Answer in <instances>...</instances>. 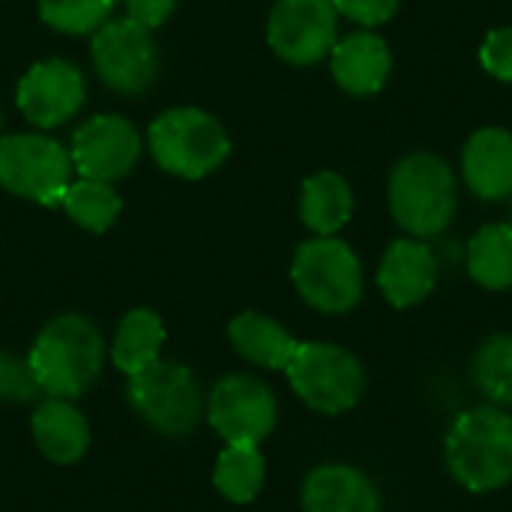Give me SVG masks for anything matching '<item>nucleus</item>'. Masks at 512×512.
Wrapping results in <instances>:
<instances>
[{"mask_svg": "<svg viewBox=\"0 0 512 512\" xmlns=\"http://www.w3.org/2000/svg\"><path fill=\"white\" fill-rule=\"evenodd\" d=\"M105 339L84 315H57L33 339L27 363L36 375L42 396L75 402L84 396L105 363Z\"/></svg>", "mask_w": 512, "mask_h": 512, "instance_id": "f257e3e1", "label": "nucleus"}, {"mask_svg": "<svg viewBox=\"0 0 512 512\" xmlns=\"http://www.w3.org/2000/svg\"><path fill=\"white\" fill-rule=\"evenodd\" d=\"M447 468L468 492H498L512 480V420L495 405L456 417L444 441Z\"/></svg>", "mask_w": 512, "mask_h": 512, "instance_id": "f03ea898", "label": "nucleus"}, {"mask_svg": "<svg viewBox=\"0 0 512 512\" xmlns=\"http://www.w3.org/2000/svg\"><path fill=\"white\" fill-rule=\"evenodd\" d=\"M390 213L411 237H438L456 216L459 183L453 168L435 153H411L390 171Z\"/></svg>", "mask_w": 512, "mask_h": 512, "instance_id": "7ed1b4c3", "label": "nucleus"}, {"mask_svg": "<svg viewBox=\"0 0 512 512\" xmlns=\"http://www.w3.org/2000/svg\"><path fill=\"white\" fill-rule=\"evenodd\" d=\"M147 150L165 174L201 180L225 165L231 156V138L210 111L177 105L150 123Z\"/></svg>", "mask_w": 512, "mask_h": 512, "instance_id": "20e7f679", "label": "nucleus"}, {"mask_svg": "<svg viewBox=\"0 0 512 512\" xmlns=\"http://www.w3.org/2000/svg\"><path fill=\"white\" fill-rule=\"evenodd\" d=\"M291 279L297 294L324 315L351 312L363 297V264L336 234L300 243L291 261Z\"/></svg>", "mask_w": 512, "mask_h": 512, "instance_id": "39448f33", "label": "nucleus"}, {"mask_svg": "<svg viewBox=\"0 0 512 512\" xmlns=\"http://www.w3.org/2000/svg\"><path fill=\"white\" fill-rule=\"evenodd\" d=\"M72 153L45 132L0 138V186L24 201L54 207L72 183Z\"/></svg>", "mask_w": 512, "mask_h": 512, "instance_id": "423d86ee", "label": "nucleus"}, {"mask_svg": "<svg viewBox=\"0 0 512 512\" xmlns=\"http://www.w3.org/2000/svg\"><path fill=\"white\" fill-rule=\"evenodd\" d=\"M129 405L156 432L180 438L189 435L204 414V393L189 366L156 360L126 384Z\"/></svg>", "mask_w": 512, "mask_h": 512, "instance_id": "0eeeda50", "label": "nucleus"}, {"mask_svg": "<svg viewBox=\"0 0 512 512\" xmlns=\"http://www.w3.org/2000/svg\"><path fill=\"white\" fill-rule=\"evenodd\" d=\"M285 375L294 393L318 414H342L354 408L366 390L360 360L330 342H300Z\"/></svg>", "mask_w": 512, "mask_h": 512, "instance_id": "6e6552de", "label": "nucleus"}, {"mask_svg": "<svg viewBox=\"0 0 512 512\" xmlns=\"http://www.w3.org/2000/svg\"><path fill=\"white\" fill-rule=\"evenodd\" d=\"M90 60L99 81L120 96H141L159 78V45L153 30L132 18H108L90 39Z\"/></svg>", "mask_w": 512, "mask_h": 512, "instance_id": "1a4fd4ad", "label": "nucleus"}, {"mask_svg": "<svg viewBox=\"0 0 512 512\" xmlns=\"http://www.w3.org/2000/svg\"><path fill=\"white\" fill-rule=\"evenodd\" d=\"M207 423L225 444L258 447L276 426L279 408L273 390L255 375H225L207 396Z\"/></svg>", "mask_w": 512, "mask_h": 512, "instance_id": "9d476101", "label": "nucleus"}, {"mask_svg": "<svg viewBox=\"0 0 512 512\" xmlns=\"http://www.w3.org/2000/svg\"><path fill=\"white\" fill-rule=\"evenodd\" d=\"M339 39L333 0H276L267 18V42L291 66H315Z\"/></svg>", "mask_w": 512, "mask_h": 512, "instance_id": "9b49d317", "label": "nucleus"}, {"mask_svg": "<svg viewBox=\"0 0 512 512\" xmlns=\"http://www.w3.org/2000/svg\"><path fill=\"white\" fill-rule=\"evenodd\" d=\"M69 153L81 177L117 183L135 171L144 153V138L123 114H93L72 132Z\"/></svg>", "mask_w": 512, "mask_h": 512, "instance_id": "f8f14e48", "label": "nucleus"}, {"mask_svg": "<svg viewBox=\"0 0 512 512\" xmlns=\"http://www.w3.org/2000/svg\"><path fill=\"white\" fill-rule=\"evenodd\" d=\"M87 102L84 72L66 57H45L33 63L15 90L18 111L36 129H57L72 120Z\"/></svg>", "mask_w": 512, "mask_h": 512, "instance_id": "ddd939ff", "label": "nucleus"}, {"mask_svg": "<svg viewBox=\"0 0 512 512\" xmlns=\"http://www.w3.org/2000/svg\"><path fill=\"white\" fill-rule=\"evenodd\" d=\"M330 72L351 96H375L393 72V51L375 30H354L336 39L330 51Z\"/></svg>", "mask_w": 512, "mask_h": 512, "instance_id": "4468645a", "label": "nucleus"}, {"mask_svg": "<svg viewBox=\"0 0 512 512\" xmlns=\"http://www.w3.org/2000/svg\"><path fill=\"white\" fill-rule=\"evenodd\" d=\"M438 282V258L417 237L393 240L378 267V288L390 306L408 309L423 303Z\"/></svg>", "mask_w": 512, "mask_h": 512, "instance_id": "2eb2a0df", "label": "nucleus"}, {"mask_svg": "<svg viewBox=\"0 0 512 512\" xmlns=\"http://www.w3.org/2000/svg\"><path fill=\"white\" fill-rule=\"evenodd\" d=\"M462 177L480 201L512 195V132L501 126L477 129L462 150Z\"/></svg>", "mask_w": 512, "mask_h": 512, "instance_id": "dca6fc26", "label": "nucleus"}, {"mask_svg": "<svg viewBox=\"0 0 512 512\" xmlns=\"http://www.w3.org/2000/svg\"><path fill=\"white\" fill-rule=\"evenodd\" d=\"M303 512H381L375 483L351 465L315 468L300 492Z\"/></svg>", "mask_w": 512, "mask_h": 512, "instance_id": "f3484780", "label": "nucleus"}, {"mask_svg": "<svg viewBox=\"0 0 512 512\" xmlns=\"http://www.w3.org/2000/svg\"><path fill=\"white\" fill-rule=\"evenodd\" d=\"M39 453L54 465L78 462L90 447V426L69 399H45L30 420Z\"/></svg>", "mask_w": 512, "mask_h": 512, "instance_id": "a211bd4d", "label": "nucleus"}, {"mask_svg": "<svg viewBox=\"0 0 512 512\" xmlns=\"http://www.w3.org/2000/svg\"><path fill=\"white\" fill-rule=\"evenodd\" d=\"M228 339L243 360L273 372H285L300 345L276 318L261 312H240L228 324Z\"/></svg>", "mask_w": 512, "mask_h": 512, "instance_id": "6ab92c4d", "label": "nucleus"}, {"mask_svg": "<svg viewBox=\"0 0 512 512\" xmlns=\"http://www.w3.org/2000/svg\"><path fill=\"white\" fill-rule=\"evenodd\" d=\"M354 213L351 183L336 171H318L303 180L300 189V219L315 237L339 234Z\"/></svg>", "mask_w": 512, "mask_h": 512, "instance_id": "aec40b11", "label": "nucleus"}, {"mask_svg": "<svg viewBox=\"0 0 512 512\" xmlns=\"http://www.w3.org/2000/svg\"><path fill=\"white\" fill-rule=\"evenodd\" d=\"M162 345H165V324L153 309H132L120 318L111 342V363L126 375H138L156 360H162Z\"/></svg>", "mask_w": 512, "mask_h": 512, "instance_id": "412c9836", "label": "nucleus"}, {"mask_svg": "<svg viewBox=\"0 0 512 512\" xmlns=\"http://www.w3.org/2000/svg\"><path fill=\"white\" fill-rule=\"evenodd\" d=\"M468 273L480 288H512V225H486L468 243Z\"/></svg>", "mask_w": 512, "mask_h": 512, "instance_id": "4be33fe9", "label": "nucleus"}, {"mask_svg": "<svg viewBox=\"0 0 512 512\" xmlns=\"http://www.w3.org/2000/svg\"><path fill=\"white\" fill-rule=\"evenodd\" d=\"M60 204L66 216L87 234H105L123 213V198L114 189V183L87 180V177L69 183Z\"/></svg>", "mask_w": 512, "mask_h": 512, "instance_id": "5701e85b", "label": "nucleus"}, {"mask_svg": "<svg viewBox=\"0 0 512 512\" xmlns=\"http://www.w3.org/2000/svg\"><path fill=\"white\" fill-rule=\"evenodd\" d=\"M213 486L231 504L255 501L264 486V456L258 453V447L228 444L216 459Z\"/></svg>", "mask_w": 512, "mask_h": 512, "instance_id": "b1692460", "label": "nucleus"}, {"mask_svg": "<svg viewBox=\"0 0 512 512\" xmlns=\"http://www.w3.org/2000/svg\"><path fill=\"white\" fill-rule=\"evenodd\" d=\"M474 384L492 405L512 408V336H489L477 348Z\"/></svg>", "mask_w": 512, "mask_h": 512, "instance_id": "393cba45", "label": "nucleus"}, {"mask_svg": "<svg viewBox=\"0 0 512 512\" xmlns=\"http://www.w3.org/2000/svg\"><path fill=\"white\" fill-rule=\"evenodd\" d=\"M117 0H36L42 24L66 36H93L114 12Z\"/></svg>", "mask_w": 512, "mask_h": 512, "instance_id": "a878e982", "label": "nucleus"}, {"mask_svg": "<svg viewBox=\"0 0 512 512\" xmlns=\"http://www.w3.org/2000/svg\"><path fill=\"white\" fill-rule=\"evenodd\" d=\"M39 396H42V390L36 384V375H33L30 363L9 354V351H0V402L30 405Z\"/></svg>", "mask_w": 512, "mask_h": 512, "instance_id": "bb28decb", "label": "nucleus"}, {"mask_svg": "<svg viewBox=\"0 0 512 512\" xmlns=\"http://www.w3.org/2000/svg\"><path fill=\"white\" fill-rule=\"evenodd\" d=\"M480 63L492 78L512 81V27H498L483 39Z\"/></svg>", "mask_w": 512, "mask_h": 512, "instance_id": "cd10ccee", "label": "nucleus"}, {"mask_svg": "<svg viewBox=\"0 0 512 512\" xmlns=\"http://www.w3.org/2000/svg\"><path fill=\"white\" fill-rule=\"evenodd\" d=\"M333 3L342 18L360 24L363 30H375L399 12L402 0H333Z\"/></svg>", "mask_w": 512, "mask_h": 512, "instance_id": "c85d7f7f", "label": "nucleus"}, {"mask_svg": "<svg viewBox=\"0 0 512 512\" xmlns=\"http://www.w3.org/2000/svg\"><path fill=\"white\" fill-rule=\"evenodd\" d=\"M123 6H126V18H132L147 30H159L174 15L177 0H123Z\"/></svg>", "mask_w": 512, "mask_h": 512, "instance_id": "c756f323", "label": "nucleus"}, {"mask_svg": "<svg viewBox=\"0 0 512 512\" xmlns=\"http://www.w3.org/2000/svg\"><path fill=\"white\" fill-rule=\"evenodd\" d=\"M0 129H3V111H0Z\"/></svg>", "mask_w": 512, "mask_h": 512, "instance_id": "7c9ffc66", "label": "nucleus"}, {"mask_svg": "<svg viewBox=\"0 0 512 512\" xmlns=\"http://www.w3.org/2000/svg\"><path fill=\"white\" fill-rule=\"evenodd\" d=\"M510 225H512V222H510Z\"/></svg>", "mask_w": 512, "mask_h": 512, "instance_id": "2f4dec72", "label": "nucleus"}]
</instances>
